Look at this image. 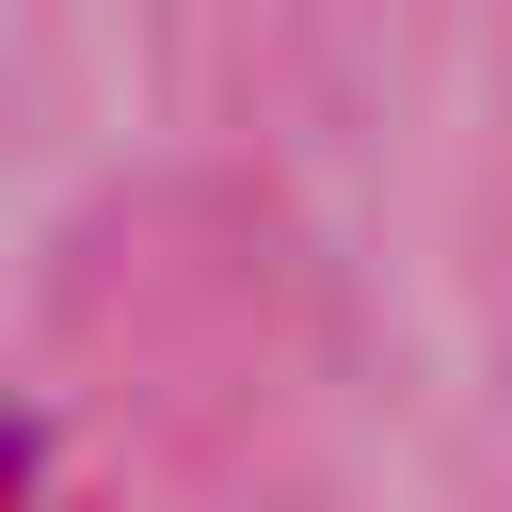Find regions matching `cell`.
Returning <instances> with one entry per match:
<instances>
[{
  "label": "cell",
  "instance_id": "6da1fadb",
  "mask_svg": "<svg viewBox=\"0 0 512 512\" xmlns=\"http://www.w3.org/2000/svg\"><path fill=\"white\" fill-rule=\"evenodd\" d=\"M0 480H16V448H0Z\"/></svg>",
  "mask_w": 512,
  "mask_h": 512
}]
</instances>
